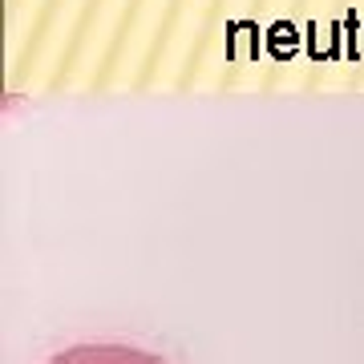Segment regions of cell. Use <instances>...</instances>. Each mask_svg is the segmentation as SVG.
I'll return each instance as SVG.
<instances>
[{"label":"cell","instance_id":"6da1fadb","mask_svg":"<svg viewBox=\"0 0 364 364\" xmlns=\"http://www.w3.org/2000/svg\"><path fill=\"white\" fill-rule=\"evenodd\" d=\"M49 364H162L150 352L122 348V344H85V348H69L61 356H53Z\"/></svg>","mask_w":364,"mask_h":364}]
</instances>
